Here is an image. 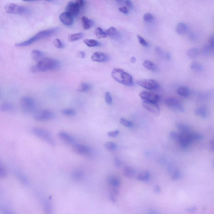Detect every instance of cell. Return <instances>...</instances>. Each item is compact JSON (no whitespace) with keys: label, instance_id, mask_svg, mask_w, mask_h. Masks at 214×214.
<instances>
[{"label":"cell","instance_id":"obj_1","mask_svg":"<svg viewBox=\"0 0 214 214\" xmlns=\"http://www.w3.org/2000/svg\"><path fill=\"white\" fill-rule=\"evenodd\" d=\"M59 66L58 61L50 58L44 57L38 62L36 65L32 67L33 72H43L57 69Z\"/></svg>","mask_w":214,"mask_h":214},{"label":"cell","instance_id":"obj_2","mask_svg":"<svg viewBox=\"0 0 214 214\" xmlns=\"http://www.w3.org/2000/svg\"><path fill=\"white\" fill-rule=\"evenodd\" d=\"M58 28H51V29L44 30L37 33L36 35L28 39L25 41L16 44V46L18 47H23L28 46L32 44L40 39H44L54 35L58 31Z\"/></svg>","mask_w":214,"mask_h":214},{"label":"cell","instance_id":"obj_3","mask_svg":"<svg viewBox=\"0 0 214 214\" xmlns=\"http://www.w3.org/2000/svg\"><path fill=\"white\" fill-rule=\"evenodd\" d=\"M111 75L117 82L127 86L133 85V77L132 75L121 69L115 68L112 70Z\"/></svg>","mask_w":214,"mask_h":214},{"label":"cell","instance_id":"obj_4","mask_svg":"<svg viewBox=\"0 0 214 214\" xmlns=\"http://www.w3.org/2000/svg\"><path fill=\"white\" fill-rule=\"evenodd\" d=\"M5 10L9 14L27 15L30 13L31 10L28 7L15 3H8L5 7Z\"/></svg>","mask_w":214,"mask_h":214},{"label":"cell","instance_id":"obj_5","mask_svg":"<svg viewBox=\"0 0 214 214\" xmlns=\"http://www.w3.org/2000/svg\"><path fill=\"white\" fill-rule=\"evenodd\" d=\"M21 108L26 114L34 112L35 108V102L34 99L28 96L22 97L20 100Z\"/></svg>","mask_w":214,"mask_h":214},{"label":"cell","instance_id":"obj_6","mask_svg":"<svg viewBox=\"0 0 214 214\" xmlns=\"http://www.w3.org/2000/svg\"><path fill=\"white\" fill-rule=\"evenodd\" d=\"M32 132L36 137L39 139L46 142L51 145H54V141L52 135L46 130L35 127L33 128Z\"/></svg>","mask_w":214,"mask_h":214},{"label":"cell","instance_id":"obj_7","mask_svg":"<svg viewBox=\"0 0 214 214\" xmlns=\"http://www.w3.org/2000/svg\"><path fill=\"white\" fill-rule=\"evenodd\" d=\"M54 117L53 112L47 109L39 110L34 112V120L39 122L50 121Z\"/></svg>","mask_w":214,"mask_h":214},{"label":"cell","instance_id":"obj_8","mask_svg":"<svg viewBox=\"0 0 214 214\" xmlns=\"http://www.w3.org/2000/svg\"><path fill=\"white\" fill-rule=\"evenodd\" d=\"M137 84L139 86L149 90H156L159 85L156 81L152 79H142L138 80Z\"/></svg>","mask_w":214,"mask_h":214},{"label":"cell","instance_id":"obj_9","mask_svg":"<svg viewBox=\"0 0 214 214\" xmlns=\"http://www.w3.org/2000/svg\"><path fill=\"white\" fill-rule=\"evenodd\" d=\"M165 103L168 107L174 111L182 112L185 111L184 107L181 104L179 100L174 97H168L166 100Z\"/></svg>","mask_w":214,"mask_h":214},{"label":"cell","instance_id":"obj_10","mask_svg":"<svg viewBox=\"0 0 214 214\" xmlns=\"http://www.w3.org/2000/svg\"><path fill=\"white\" fill-rule=\"evenodd\" d=\"M72 150L76 154L82 156H88L91 154V149L90 147L82 144L73 145Z\"/></svg>","mask_w":214,"mask_h":214},{"label":"cell","instance_id":"obj_11","mask_svg":"<svg viewBox=\"0 0 214 214\" xmlns=\"http://www.w3.org/2000/svg\"><path fill=\"white\" fill-rule=\"evenodd\" d=\"M142 106L147 111L155 116H159L160 114V110L157 103L143 101L142 103Z\"/></svg>","mask_w":214,"mask_h":214},{"label":"cell","instance_id":"obj_12","mask_svg":"<svg viewBox=\"0 0 214 214\" xmlns=\"http://www.w3.org/2000/svg\"><path fill=\"white\" fill-rule=\"evenodd\" d=\"M139 96L143 101H149L154 103H157L160 99L158 95L148 92H142L139 94Z\"/></svg>","mask_w":214,"mask_h":214},{"label":"cell","instance_id":"obj_13","mask_svg":"<svg viewBox=\"0 0 214 214\" xmlns=\"http://www.w3.org/2000/svg\"><path fill=\"white\" fill-rule=\"evenodd\" d=\"M80 9V8L75 2H70L67 6L66 12L72 17H75L79 14Z\"/></svg>","mask_w":214,"mask_h":214},{"label":"cell","instance_id":"obj_14","mask_svg":"<svg viewBox=\"0 0 214 214\" xmlns=\"http://www.w3.org/2000/svg\"><path fill=\"white\" fill-rule=\"evenodd\" d=\"M92 61L98 62H106L108 60V56L107 54L102 52H96L91 56Z\"/></svg>","mask_w":214,"mask_h":214},{"label":"cell","instance_id":"obj_15","mask_svg":"<svg viewBox=\"0 0 214 214\" xmlns=\"http://www.w3.org/2000/svg\"><path fill=\"white\" fill-rule=\"evenodd\" d=\"M59 19L62 23L66 26H71L73 23V17L66 12H64L60 14Z\"/></svg>","mask_w":214,"mask_h":214},{"label":"cell","instance_id":"obj_16","mask_svg":"<svg viewBox=\"0 0 214 214\" xmlns=\"http://www.w3.org/2000/svg\"><path fill=\"white\" fill-rule=\"evenodd\" d=\"M155 51L160 57L166 60L169 61L171 59L172 56L170 53L167 51L164 50L160 47H157L155 48Z\"/></svg>","mask_w":214,"mask_h":214},{"label":"cell","instance_id":"obj_17","mask_svg":"<svg viewBox=\"0 0 214 214\" xmlns=\"http://www.w3.org/2000/svg\"><path fill=\"white\" fill-rule=\"evenodd\" d=\"M59 137L65 143L69 144H74L75 140L71 135L65 132H60L59 133Z\"/></svg>","mask_w":214,"mask_h":214},{"label":"cell","instance_id":"obj_18","mask_svg":"<svg viewBox=\"0 0 214 214\" xmlns=\"http://www.w3.org/2000/svg\"><path fill=\"white\" fill-rule=\"evenodd\" d=\"M107 183L112 188H118L121 185V181L119 178L116 176L111 175L107 178Z\"/></svg>","mask_w":214,"mask_h":214},{"label":"cell","instance_id":"obj_19","mask_svg":"<svg viewBox=\"0 0 214 214\" xmlns=\"http://www.w3.org/2000/svg\"><path fill=\"white\" fill-rule=\"evenodd\" d=\"M15 106L12 102H5L0 105V111L4 112H12L14 111Z\"/></svg>","mask_w":214,"mask_h":214},{"label":"cell","instance_id":"obj_20","mask_svg":"<svg viewBox=\"0 0 214 214\" xmlns=\"http://www.w3.org/2000/svg\"><path fill=\"white\" fill-rule=\"evenodd\" d=\"M15 174L17 179L23 185H27L28 184V178L23 172H21V171L17 170L16 171Z\"/></svg>","mask_w":214,"mask_h":214},{"label":"cell","instance_id":"obj_21","mask_svg":"<svg viewBox=\"0 0 214 214\" xmlns=\"http://www.w3.org/2000/svg\"><path fill=\"white\" fill-rule=\"evenodd\" d=\"M107 36H109L112 39H118L120 37V33L116 28L111 27L107 29L106 32Z\"/></svg>","mask_w":214,"mask_h":214},{"label":"cell","instance_id":"obj_22","mask_svg":"<svg viewBox=\"0 0 214 214\" xmlns=\"http://www.w3.org/2000/svg\"><path fill=\"white\" fill-rule=\"evenodd\" d=\"M81 21L83 28L85 30L90 29L94 24L93 21L87 17H82L81 18Z\"/></svg>","mask_w":214,"mask_h":214},{"label":"cell","instance_id":"obj_23","mask_svg":"<svg viewBox=\"0 0 214 214\" xmlns=\"http://www.w3.org/2000/svg\"><path fill=\"white\" fill-rule=\"evenodd\" d=\"M188 27L185 23L180 22L178 23L176 27V31L179 35H183L187 31Z\"/></svg>","mask_w":214,"mask_h":214},{"label":"cell","instance_id":"obj_24","mask_svg":"<svg viewBox=\"0 0 214 214\" xmlns=\"http://www.w3.org/2000/svg\"><path fill=\"white\" fill-rule=\"evenodd\" d=\"M143 66L147 70L153 72L158 71V67L154 62L149 60H146L143 63Z\"/></svg>","mask_w":214,"mask_h":214},{"label":"cell","instance_id":"obj_25","mask_svg":"<svg viewBox=\"0 0 214 214\" xmlns=\"http://www.w3.org/2000/svg\"><path fill=\"white\" fill-rule=\"evenodd\" d=\"M31 55L34 60L38 62L44 57V53L37 49L33 50L31 53Z\"/></svg>","mask_w":214,"mask_h":214},{"label":"cell","instance_id":"obj_26","mask_svg":"<svg viewBox=\"0 0 214 214\" xmlns=\"http://www.w3.org/2000/svg\"><path fill=\"white\" fill-rule=\"evenodd\" d=\"M151 178L150 173L148 171H143L138 174L137 179L140 181L147 182Z\"/></svg>","mask_w":214,"mask_h":214},{"label":"cell","instance_id":"obj_27","mask_svg":"<svg viewBox=\"0 0 214 214\" xmlns=\"http://www.w3.org/2000/svg\"><path fill=\"white\" fill-rule=\"evenodd\" d=\"M195 114L197 116L203 119H206L207 117V109L204 107H200L197 108L195 111Z\"/></svg>","mask_w":214,"mask_h":214},{"label":"cell","instance_id":"obj_28","mask_svg":"<svg viewBox=\"0 0 214 214\" xmlns=\"http://www.w3.org/2000/svg\"><path fill=\"white\" fill-rule=\"evenodd\" d=\"M72 176L74 180L80 181L84 179L85 174L80 169H77L73 172Z\"/></svg>","mask_w":214,"mask_h":214},{"label":"cell","instance_id":"obj_29","mask_svg":"<svg viewBox=\"0 0 214 214\" xmlns=\"http://www.w3.org/2000/svg\"><path fill=\"white\" fill-rule=\"evenodd\" d=\"M200 49L197 48H192L188 50L187 55L188 57L190 59H195L200 54Z\"/></svg>","mask_w":214,"mask_h":214},{"label":"cell","instance_id":"obj_30","mask_svg":"<svg viewBox=\"0 0 214 214\" xmlns=\"http://www.w3.org/2000/svg\"><path fill=\"white\" fill-rule=\"evenodd\" d=\"M44 210L45 214H53L52 205L50 200H47L44 202Z\"/></svg>","mask_w":214,"mask_h":214},{"label":"cell","instance_id":"obj_31","mask_svg":"<svg viewBox=\"0 0 214 214\" xmlns=\"http://www.w3.org/2000/svg\"><path fill=\"white\" fill-rule=\"evenodd\" d=\"M176 126L181 133H187L192 131L189 126L183 123H177Z\"/></svg>","mask_w":214,"mask_h":214},{"label":"cell","instance_id":"obj_32","mask_svg":"<svg viewBox=\"0 0 214 214\" xmlns=\"http://www.w3.org/2000/svg\"><path fill=\"white\" fill-rule=\"evenodd\" d=\"M177 92L178 95L183 97H187L190 95V90L186 87H180L178 88Z\"/></svg>","mask_w":214,"mask_h":214},{"label":"cell","instance_id":"obj_33","mask_svg":"<svg viewBox=\"0 0 214 214\" xmlns=\"http://www.w3.org/2000/svg\"><path fill=\"white\" fill-rule=\"evenodd\" d=\"M136 174V170L131 167H127L124 169V174L127 177H133Z\"/></svg>","mask_w":214,"mask_h":214},{"label":"cell","instance_id":"obj_34","mask_svg":"<svg viewBox=\"0 0 214 214\" xmlns=\"http://www.w3.org/2000/svg\"><path fill=\"white\" fill-rule=\"evenodd\" d=\"M91 88L92 86L90 84L86 82H82L79 85L78 91L81 92H86L90 91Z\"/></svg>","mask_w":214,"mask_h":214},{"label":"cell","instance_id":"obj_35","mask_svg":"<svg viewBox=\"0 0 214 214\" xmlns=\"http://www.w3.org/2000/svg\"><path fill=\"white\" fill-rule=\"evenodd\" d=\"M190 67L192 70L196 72H200L203 70L202 65L200 63L196 62H192L191 64Z\"/></svg>","mask_w":214,"mask_h":214},{"label":"cell","instance_id":"obj_36","mask_svg":"<svg viewBox=\"0 0 214 214\" xmlns=\"http://www.w3.org/2000/svg\"><path fill=\"white\" fill-rule=\"evenodd\" d=\"M84 42L89 47H96L100 45V43L97 40L92 39H86L84 40Z\"/></svg>","mask_w":214,"mask_h":214},{"label":"cell","instance_id":"obj_37","mask_svg":"<svg viewBox=\"0 0 214 214\" xmlns=\"http://www.w3.org/2000/svg\"><path fill=\"white\" fill-rule=\"evenodd\" d=\"M118 188H112V190H111L110 195V200H111L112 202H116V200H117V195H118Z\"/></svg>","mask_w":214,"mask_h":214},{"label":"cell","instance_id":"obj_38","mask_svg":"<svg viewBox=\"0 0 214 214\" xmlns=\"http://www.w3.org/2000/svg\"><path fill=\"white\" fill-rule=\"evenodd\" d=\"M84 36V34L82 33H76V34H71L69 36L68 39L70 42L76 41L82 39Z\"/></svg>","mask_w":214,"mask_h":214},{"label":"cell","instance_id":"obj_39","mask_svg":"<svg viewBox=\"0 0 214 214\" xmlns=\"http://www.w3.org/2000/svg\"><path fill=\"white\" fill-rule=\"evenodd\" d=\"M104 147L107 151L109 152H114L116 151L117 148V145L113 142H106L105 143Z\"/></svg>","mask_w":214,"mask_h":214},{"label":"cell","instance_id":"obj_40","mask_svg":"<svg viewBox=\"0 0 214 214\" xmlns=\"http://www.w3.org/2000/svg\"><path fill=\"white\" fill-rule=\"evenodd\" d=\"M96 35L98 39L105 38L107 36L106 32L104 31L101 28H96Z\"/></svg>","mask_w":214,"mask_h":214},{"label":"cell","instance_id":"obj_41","mask_svg":"<svg viewBox=\"0 0 214 214\" xmlns=\"http://www.w3.org/2000/svg\"><path fill=\"white\" fill-rule=\"evenodd\" d=\"M8 175L7 170L4 166L0 162V178L4 179Z\"/></svg>","mask_w":214,"mask_h":214},{"label":"cell","instance_id":"obj_42","mask_svg":"<svg viewBox=\"0 0 214 214\" xmlns=\"http://www.w3.org/2000/svg\"><path fill=\"white\" fill-rule=\"evenodd\" d=\"M61 112L62 114L67 116H73L75 115V111L72 108H65L62 110Z\"/></svg>","mask_w":214,"mask_h":214},{"label":"cell","instance_id":"obj_43","mask_svg":"<svg viewBox=\"0 0 214 214\" xmlns=\"http://www.w3.org/2000/svg\"><path fill=\"white\" fill-rule=\"evenodd\" d=\"M0 214H15L9 209L3 205H0Z\"/></svg>","mask_w":214,"mask_h":214},{"label":"cell","instance_id":"obj_44","mask_svg":"<svg viewBox=\"0 0 214 214\" xmlns=\"http://www.w3.org/2000/svg\"><path fill=\"white\" fill-rule=\"evenodd\" d=\"M120 123L122 125L128 128H131L133 126V123L132 122L123 118H121L120 119Z\"/></svg>","mask_w":214,"mask_h":214},{"label":"cell","instance_id":"obj_45","mask_svg":"<svg viewBox=\"0 0 214 214\" xmlns=\"http://www.w3.org/2000/svg\"><path fill=\"white\" fill-rule=\"evenodd\" d=\"M53 45L56 48L58 49H63L64 48V45L62 42L61 41L60 39H56L53 42Z\"/></svg>","mask_w":214,"mask_h":214},{"label":"cell","instance_id":"obj_46","mask_svg":"<svg viewBox=\"0 0 214 214\" xmlns=\"http://www.w3.org/2000/svg\"><path fill=\"white\" fill-rule=\"evenodd\" d=\"M182 174L180 171L176 170L173 173L172 175V178L173 180L176 181L179 180L181 177Z\"/></svg>","mask_w":214,"mask_h":214},{"label":"cell","instance_id":"obj_47","mask_svg":"<svg viewBox=\"0 0 214 214\" xmlns=\"http://www.w3.org/2000/svg\"><path fill=\"white\" fill-rule=\"evenodd\" d=\"M105 101L107 105H111L112 103V99L111 94L108 92L105 93Z\"/></svg>","mask_w":214,"mask_h":214},{"label":"cell","instance_id":"obj_48","mask_svg":"<svg viewBox=\"0 0 214 214\" xmlns=\"http://www.w3.org/2000/svg\"><path fill=\"white\" fill-rule=\"evenodd\" d=\"M143 20L145 22H150L153 21L154 19V17L153 15L150 13H145L143 17Z\"/></svg>","mask_w":214,"mask_h":214},{"label":"cell","instance_id":"obj_49","mask_svg":"<svg viewBox=\"0 0 214 214\" xmlns=\"http://www.w3.org/2000/svg\"><path fill=\"white\" fill-rule=\"evenodd\" d=\"M137 38H138V42H139L140 44L141 45L145 47H148V42L143 37L139 35H137Z\"/></svg>","mask_w":214,"mask_h":214},{"label":"cell","instance_id":"obj_50","mask_svg":"<svg viewBox=\"0 0 214 214\" xmlns=\"http://www.w3.org/2000/svg\"><path fill=\"white\" fill-rule=\"evenodd\" d=\"M170 138L174 140L178 141L179 138V133L174 132H172L170 133Z\"/></svg>","mask_w":214,"mask_h":214},{"label":"cell","instance_id":"obj_51","mask_svg":"<svg viewBox=\"0 0 214 214\" xmlns=\"http://www.w3.org/2000/svg\"><path fill=\"white\" fill-rule=\"evenodd\" d=\"M119 131L118 130L111 131V132H108L107 136L110 137H112V138H115L118 135V134H119Z\"/></svg>","mask_w":214,"mask_h":214},{"label":"cell","instance_id":"obj_52","mask_svg":"<svg viewBox=\"0 0 214 214\" xmlns=\"http://www.w3.org/2000/svg\"><path fill=\"white\" fill-rule=\"evenodd\" d=\"M214 45V37L212 35L210 37V39H209L208 46L210 49H211L212 50H213Z\"/></svg>","mask_w":214,"mask_h":214},{"label":"cell","instance_id":"obj_53","mask_svg":"<svg viewBox=\"0 0 214 214\" xmlns=\"http://www.w3.org/2000/svg\"><path fill=\"white\" fill-rule=\"evenodd\" d=\"M119 11L121 13H124V14H127L128 13V8L127 7H121L119 8Z\"/></svg>","mask_w":214,"mask_h":214},{"label":"cell","instance_id":"obj_54","mask_svg":"<svg viewBox=\"0 0 214 214\" xmlns=\"http://www.w3.org/2000/svg\"><path fill=\"white\" fill-rule=\"evenodd\" d=\"M75 2L80 8H82L84 5V1H83V0H78V1H76V2Z\"/></svg>","mask_w":214,"mask_h":214},{"label":"cell","instance_id":"obj_55","mask_svg":"<svg viewBox=\"0 0 214 214\" xmlns=\"http://www.w3.org/2000/svg\"><path fill=\"white\" fill-rule=\"evenodd\" d=\"M125 3L127 7L129 8H133V4L132 1H125Z\"/></svg>","mask_w":214,"mask_h":214},{"label":"cell","instance_id":"obj_56","mask_svg":"<svg viewBox=\"0 0 214 214\" xmlns=\"http://www.w3.org/2000/svg\"><path fill=\"white\" fill-rule=\"evenodd\" d=\"M197 209V208L196 207H191L188 208L187 209V211L189 212H194L196 211Z\"/></svg>","mask_w":214,"mask_h":214},{"label":"cell","instance_id":"obj_57","mask_svg":"<svg viewBox=\"0 0 214 214\" xmlns=\"http://www.w3.org/2000/svg\"><path fill=\"white\" fill-rule=\"evenodd\" d=\"M161 191V189L159 185H157L154 188V192L155 193L159 194Z\"/></svg>","mask_w":214,"mask_h":214},{"label":"cell","instance_id":"obj_58","mask_svg":"<svg viewBox=\"0 0 214 214\" xmlns=\"http://www.w3.org/2000/svg\"><path fill=\"white\" fill-rule=\"evenodd\" d=\"M115 165L116 167H120L121 165V161L119 160L117 158H116L114 160Z\"/></svg>","mask_w":214,"mask_h":214},{"label":"cell","instance_id":"obj_59","mask_svg":"<svg viewBox=\"0 0 214 214\" xmlns=\"http://www.w3.org/2000/svg\"><path fill=\"white\" fill-rule=\"evenodd\" d=\"M209 148L212 152H213L214 148V144L213 141H211L209 144Z\"/></svg>","mask_w":214,"mask_h":214},{"label":"cell","instance_id":"obj_60","mask_svg":"<svg viewBox=\"0 0 214 214\" xmlns=\"http://www.w3.org/2000/svg\"><path fill=\"white\" fill-rule=\"evenodd\" d=\"M85 54L83 51H80L78 54V57L79 58H81V59L85 58Z\"/></svg>","mask_w":214,"mask_h":214},{"label":"cell","instance_id":"obj_61","mask_svg":"<svg viewBox=\"0 0 214 214\" xmlns=\"http://www.w3.org/2000/svg\"><path fill=\"white\" fill-rule=\"evenodd\" d=\"M136 60H137V59H136V58L134 57H132V58H131V62L133 63H135Z\"/></svg>","mask_w":214,"mask_h":214},{"label":"cell","instance_id":"obj_62","mask_svg":"<svg viewBox=\"0 0 214 214\" xmlns=\"http://www.w3.org/2000/svg\"><path fill=\"white\" fill-rule=\"evenodd\" d=\"M118 4H123V3H125V1H116Z\"/></svg>","mask_w":214,"mask_h":214},{"label":"cell","instance_id":"obj_63","mask_svg":"<svg viewBox=\"0 0 214 214\" xmlns=\"http://www.w3.org/2000/svg\"><path fill=\"white\" fill-rule=\"evenodd\" d=\"M1 91H0V96H1Z\"/></svg>","mask_w":214,"mask_h":214}]
</instances>
